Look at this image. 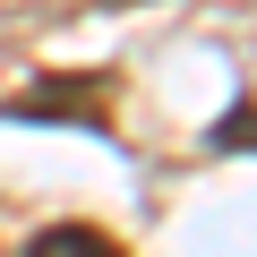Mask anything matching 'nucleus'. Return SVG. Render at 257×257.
<instances>
[{"instance_id": "1", "label": "nucleus", "mask_w": 257, "mask_h": 257, "mask_svg": "<svg viewBox=\"0 0 257 257\" xmlns=\"http://www.w3.org/2000/svg\"><path fill=\"white\" fill-rule=\"evenodd\" d=\"M0 111H9V120H86V128H111V94H103V77H43V86L9 94Z\"/></svg>"}, {"instance_id": "2", "label": "nucleus", "mask_w": 257, "mask_h": 257, "mask_svg": "<svg viewBox=\"0 0 257 257\" xmlns=\"http://www.w3.org/2000/svg\"><path fill=\"white\" fill-rule=\"evenodd\" d=\"M18 257H128L111 231H94V223H43Z\"/></svg>"}, {"instance_id": "3", "label": "nucleus", "mask_w": 257, "mask_h": 257, "mask_svg": "<svg viewBox=\"0 0 257 257\" xmlns=\"http://www.w3.org/2000/svg\"><path fill=\"white\" fill-rule=\"evenodd\" d=\"M206 146H214V155H248V146H257V111L240 103L231 120H214V138H206Z\"/></svg>"}]
</instances>
